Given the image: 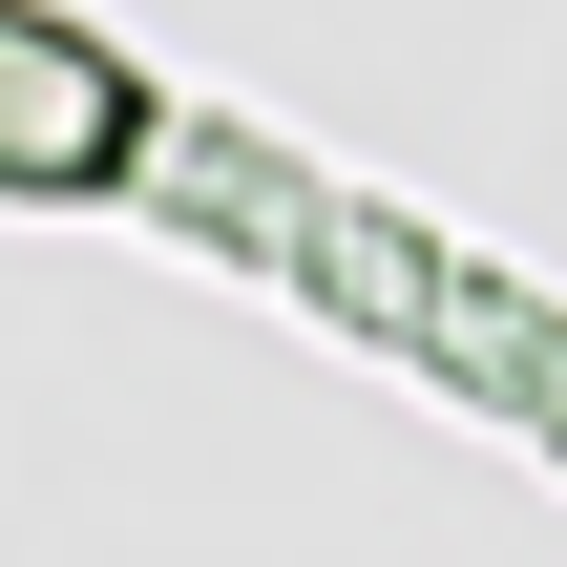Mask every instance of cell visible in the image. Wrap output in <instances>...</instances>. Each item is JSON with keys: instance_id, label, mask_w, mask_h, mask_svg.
I'll list each match as a JSON object with an SVG mask.
<instances>
[{"instance_id": "cell-1", "label": "cell", "mask_w": 567, "mask_h": 567, "mask_svg": "<svg viewBox=\"0 0 567 567\" xmlns=\"http://www.w3.org/2000/svg\"><path fill=\"white\" fill-rule=\"evenodd\" d=\"M126 147H147V84L0 0V189H126Z\"/></svg>"}]
</instances>
